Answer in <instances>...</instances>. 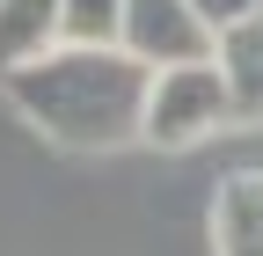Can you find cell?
Wrapping results in <instances>:
<instances>
[{
	"mask_svg": "<svg viewBox=\"0 0 263 256\" xmlns=\"http://www.w3.org/2000/svg\"><path fill=\"white\" fill-rule=\"evenodd\" d=\"M212 249L219 256H263V169L219 183V198H212Z\"/></svg>",
	"mask_w": 263,
	"mask_h": 256,
	"instance_id": "obj_5",
	"label": "cell"
},
{
	"mask_svg": "<svg viewBox=\"0 0 263 256\" xmlns=\"http://www.w3.org/2000/svg\"><path fill=\"white\" fill-rule=\"evenodd\" d=\"M66 44V0H0V81Z\"/></svg>",
	"mask_w": 263,
	"mask_h": 256,
	"instance_id": "obj_4",
	"label": "cell"
},
{
	"mask_svg": "<svg viewBox=\"0 0 263 256\" xmlns=\"http://www.w3.org/2000/svg\"><path fill=\"white\" fill-rule=\"evenodd\" d=\"M190 8L205 15L212 37H227V29H241V22H256V15H263V0H190Z\"/></svg>",
	"mask_w": 263,
	"mask_h": 256,
	"instance_id": "obj_8",
	"label": "cell"
},
{
	"mask_svg": "<svg viewBox=\"0 0 263 256\" xmlns=\"http://www.w3.org/2000/svg\"><path fill=\"white\" fill-rule=\"evenodd\" d=\"M219 74H227V88H234V110L263 117V15L219 37Z\"/></svg>",
	"mask_w": 263,
	"mask_h": 256,
	"instance_id": "obj_6",
	"label": "cell"
},
{
	"mask_svg": "<svg viewBox=\"0 0 263 256\" xmlns=\"http://www.w3.org/2000/svg\"><path fill=\"white\" fill-rule=\"evenodd\" d=\"M117 51H132L146 74H168V66H205V59H219V37L205 29V15L190 0H124Z\"/></svg>",
	"mask_w": 263,
	"mask_h": 256,
	"instance_id": "obj_3",
	"label": "cell"
},
{
	"mask_svg": "<svg viewBox=\"0 0 263 256\" xmlns=\"http://www.w3.org/2000/svg\"><path fill=\"white\" fill-rule=\"evenodd\" d=\"M241 110H234V88H227L219 59H205V66H168L154 74V95H146V147L161 154H183L197 139L227 132Z\"/></svg>",
	"mask_w": 263,
	"mask_h": 256,
	"instance_id": "obj_2",
	"label": "cell"
},
{
	"mask_svg": "<svg viewBox=\"0 0 263 256\" xmlns=\"http://www.w3.org/2000/svg\"><path fill=\"white\" fill-rule=\"evenodd\" d=\"M124 0H66V44H117Z\"/></svg>",
	"mask_w": 263,
	"mask_h": 256,
	"instance_id": "obj_7",
	"label": "cell"
},
{
	"mask_svg": "<svg viewBox=\"0 0 263 256\" xmlns=\"http://www.w3.org/2000/svg\"><path fill=\"white\" fill-rule=\"evenodd\" d=\"M146 95L154 74L117 44H59L51 59L8 74V103L73 154H117L146 139Z\"/></svg>",
	"mask_w": 263,
	"mask_h": 256,
	"instance_id": "obj_1",
	"label": "cell"
}]
</instances>
